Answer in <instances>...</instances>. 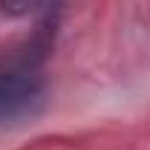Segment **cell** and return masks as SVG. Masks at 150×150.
<instances>
[{
	"label": "cell",
	"instance_id": "obj_1",
	"mask_svg": "<svg viewBox=\"0 0 150 150\" xmlns=\"http://www.w3.org/2000/svg\"><path fill=\"white\" fill-rule=\"evenodd\" d=\"M43 95V81L26 67L0 69V121L32 115Z\"/></svg>",
	"mask_w": 150,
	"mask_h": 150
},
{
	"label": "cell",
	"instance_id": "obj_2",
	"mask_svg": "<svg viewBox=\"0 0 150 150\" xmlns=\"http://www.w3.org/2000/svg\"><path fill=\"white\" fill-rule=\"evenodd\" d=\"M38 0H0V9L6 15H26Z\"/></svg>",
	"mask_w": 150,
	"mask_h": 150
}]
</instances>
